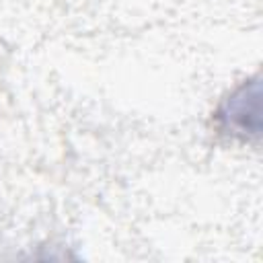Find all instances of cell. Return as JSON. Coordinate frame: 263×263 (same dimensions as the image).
Segmentation results:
<instances>
[{
    "label": "cell",
    "mask_w": 263,
    "mask_h": 263,
    "mask_svg": "<svg viewBox=\"0 0 263 263\" xmlns=\"http://www.w3.org/2000/svg\"><path fill=\"white\" fill-rule=\"evenodd\" d=\"M214 127L220 136L255 144L261 136V78L253 76L230 90L214 111Z\"/></svg>",
    "instance_id": "obj_1"
}]
</instances>
